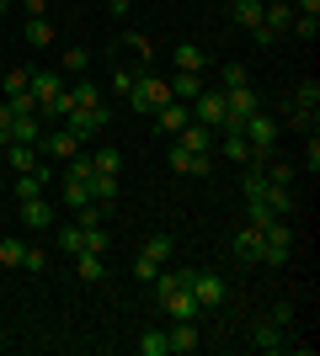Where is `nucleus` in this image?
<instances>
[{"label": "nucleus", "mask_w": 320, "mask_h": 356, "mask_svg": "<svg viewBox=\"0 0 320 356\" xmlns=\"http://www.w3.org/2000/svg\"><path fill=\"white\" fill-rule=\"evenodd\" d=\"M229 16H235V22H241L245 32H251V27H261V0H229Z\"/></svg>", "instance_id": "27"}, {"label": "nucleus", "mask_w": 320, "mask_h": 356, "mask_svg": "<svg viewBox=\"0 0 320 356\" xmlns=\"http://www.w3.org/2000/svg\"><path fill=\"white\" fill-rule=\"evenodd\" d=\"M6 11H11V0H0V16H6Z\"/></svg>", "instance_id": "51"}, {"label": "nucleus", "mask_w": 320, "mask_h": 356, "mask_svg": "<svg viewBox=\"0 0 320 356\" xmlns=\"http://www.w3.org/2000/svg\"><path fill=\"white\" fill-rule=\"evenodd\" d=\"M192 298H198V309H224V277L208 266H192Z\"/></svg>", "instance_id": "6"}, {"label": "nucleus", "mask_w": 320, "mask_h": 356, "mask_svg": "<svg viewBox=\"0 0 320 356\" xmlns=\"http://www.w3.org/2000/svg\"><path fill=\"white\" fill-rule=\"evenodd\" d=\"M267 319H273V325H283V330H289V325H294V303H273V314H267Z\"/></svg>", "instance_id": "46"}, {"label": "nucleus", "mask_w": 320, "mask_h": 356, "mask_svg": "<svg viewBox=\"0 0 320 356\" xmlns=\"http://www.w3.org/2000/svg\"><path fill=\"white\" fill-rule=\"evenodd\" d=\"M107 6H112V16H123L128 6H134V0H107Z\"/></svg>", "instance_id": "50"}, {"label": "nucleus", "mask_w": 320, "mask_h": 356, "mask_svg": "<svg viewBox=\"0 0 320 356\" xmlns=\"http://www.w3.org/2000/svg\"><path fill=\"white\" fill-rule=\"evenodd\" d=\"M70 102L75 106H102V86H96V80H75V86H70Z\"/></svg>", "instance_id": "31"}, {"label": "nucleus", "mask_w": 320, "mask_h": 356, "mask_svg": "<svg viewBox=\"0 0 320 356\" xmlns=\"http://www.w3.org/2000/svg\"><path fill=\"white\" fill-rule=\"evenodd\" d=\"M192 122H203V128H224V90H203L198 102H192Z\"/></svg>", "instance_id": "9"}, {"label": "nucleus", "mask_w": 320, "mask_h": 356, "mask_svg": "<svg viewBox=\"0 0 320 356\" xmlns=\"http://www.w3.org/2000/svg\"><path fill=\"white\" fill-rule=\"evenodd\" d=\"M294 112H305V118L320 112V80H305V86L294 90Z\"/></svg>", "instance_id": "26"}, {"label": "nucleus", "mask_w": 320, "mask_h": 356, "mask_svg": "<svg viewBox=\"0 0 320 356\" xmlns=\"http://www.w3.org/2000/svg\"><path fill=\"white\" fill-rule=\"evenodd\" d=\"M22 266H27V271H38V277H43V271L54 266V261H48V250H38V245H27V255H22Z\"/></svg>", "instance_id": "39"}, {"label": "nucleus", "mask_w": 320, "mask_h": 356, "mask_svg": "<svg viewBox=\"0 0 320 356\" xmlns=\"http://www.w3.org/2000/svg\"><path fill=\"white\" fill-rule=\"evenodd\" d=\"M43 160V154H38V144H6V165H11V170H32V165Z\"/></svg>", "instance_id": "25"}, {"label": "nucleus", "mask_w": 320, "mask_h": 356, "mask_svg": "<svg viewBox=\"0 0 320 356\" xmlns=\"http://www.w3.org/2000/svg\"><path fill=\"white\" fill-rule=\"evenodd\" d=\"M294 176H299L294 165H273V170H267V181H277V186H294Z\"/></svg>", "instance_id": "45"}, {"label": "nucleus", "mask_w": 320, "mask_h": 356, "mask_svg": "<svg viewBox=\"0 0 320 356\" xmlns=\"http://www.w3.org/2000/svg\"><path fill=\"white\" fill-rule=\"evenodd\" d=\"M305 165L320 170V134H305Z\"/></svg>", "instance_id": "42"}, {"label": "nucleus", "mask_w": 320, "mask_h": 356, "mask_svg": "<svg viewBox=\"0 0 320 356\" xmlns=\"http://www.w3.org/2000/svg\"><path fill=\"white\" fill-rule=\"evenodd\" d=\"M155 271H160V266H155V261H144V255H134V282H155Z\"/></svg>", "instance_id": "43"}, {"label": "nucleus", "mask_w": 320, "mask_h": 356, "mask_svg": "<svg viewBox=\"0 0 320 356\" xmlns=\"http://www.w3.org/2000/svg\"><path fill=\"white\" fill-rule=\"evenodd\" d=\"M48 181H54V165H43V160H38L32 170H22V176L11 181V192L22 197V202H27V197H43V192H48Z\"/></svg>", "instance_id": "10"}, {"label": "nucleus", "mask_w": 320, "mask_h": 356, "mask_svg": "<svg viewBox=\"0 0 320 356\" xmlns=\"http://www.w3.org/2000/svg\"><path fill=\"white\" fill-rule=\"evenodd\" d=\"M219 138H224V160H235V165H251V160H257V154H251V144H245V134H241V128H224Z\"/></svg>", "instance_id": "21"}, {"label": "nucleus", "mask_w": 320, "mask_h": 356, "mask_svg": "<svg viewBox=\"0 0 320 356\" xmlns=\"http://www.w3.org/2000/svg\"><path fill=\"white\" fill-rule=\"evenodd\" d=\"M86 186H91V202H102V208L118 202V176H91Z\"/></svg>", "instance_id": "28"}, {"label": "nucleus", "mask_w": 320, "mask_h": 356, "mask_svg": "<svg viewBox=\"0 0 320 356\" xmlns=\"http://www.w3.org/2000/svg\"><path fill=\"white\" fill-rule=\"evenodd\" d=\"M166 346H171V356H192L203 346V335H198V319H171V330H166Z\"/></svg>", "instance_id": "8"}, {"label": "nucleus", "mask_w": 320, "mask_h": 356, "mask_svg": "<svg viewBox=\"0 0 320 356\" xmlns=\"http://www.w3.org/2000/svg\"><path fill=\"white\" fill-rule=\"evenodd\" d=\"M171 59H176V70H187V74H203L208 54H203L198 43H176V54H171Z\"/></svg>", "instance_id": "24"}, {"label": "nucleus", "mask_w": 320, "mask_h": 356, "mask_svg": "<svg viewBox=\"0 0 320 356\" xmlns=\"http://www.w3.org/2000/svg\"><path fill=\"white\" fill-rule=\"evenodd\" d=\"M22 223H27V229H48V223H54V202H48V197H27V202H22Z\"/></svg>", "instance_id": "19"}, {"label": "nucleus", "mask_w": 320, "mask_h": 356, "mask_svg": "<svg viewBox=\"0 0 320 356\" xmlns=\"http://www.w3.org/2000/svg\"><path fill=\"white\" fill-rule=\"evenodd\" d=\"M277 218V213H267V208H261V202H251V223H257V229H267V223H273Z\"/></svg>", "instance_id": "48"}, {"label": "nucleus", "mask_w": 320, "mask_h": 356, "mask_svg": "<svg viewBox=\"0 0 320 356\" xmlns=\"http://www.w3.org/2000/svg\"><path fill=\"white\" fill-rule=\"evenodd\" d=\"M139 356H171L166 330H144V335H139Z\"/></svg>", "instance_id": "32"}, {"label": "nucleus", "mask_w": 320, "mask_h": 356, "mask_svg": "<svg viewBox=\"0 0 320 356\" xmlns=\"http://www.w3.org/2000/svg\"><path fill=\"white\" fill-rule=\"evenodd\" d=\"M257 106H261V96H257L251 86H235V90H224V128H241V122L251 118ZM224 128H219V134H224Z\"/></svg>", "instance_id": "7"}, {"label": "nucleus", "mask_w": 320, "mask_h": 356, "mask_svg": "<svg viewBox=\"0 0 320 356\" xmlns=\"http://www.w3.org/2000/svg\"><path fill=\"white\" fill-rule=\"evenodd\" d=\"M59 250L64 255H80V250H86V223H64V229H59Z\"/></svg>", "instance_id": "29"}, {"label": "nucleus", "mask_w": 320, "mask_h": 356, "mask_svg": "<svg viewBox=\"0 0 320 356\" xmlns=\"http://www.w3.org/2000/svg\"><path fill=\"white\" fill-rule=\"evenodd\" d=\"M245 86V64H224V90Z\"/></svg>", "instance_id": "47"}, {"label": "nucleus", "mask_w": 320, "mask_h": 356, "mask_svg": "<svg viewBox=\"0 0 320 356\" xmlns=\"http://www.w3.org/2000/svg\"><path fill=\"white\" fill-rule=\"evenodd\" d=\"M294 16H299V11H294L289 0H261V27L273 32V38H283V32L294 27Z\"/></svg>", "instance_id": "11"}, {"label": "nucleus", "mask_w": 320, "mask_h": 356, "mask_svg": "<svg viewBox=\"0 0 320 356\" xmlns=\"http://www.w3.org/2000/svg\"><path fill=\"white\" fill-rule=\"evenodd\" d=\"M171 170H182V176H208V170H213V154H192V149L171 144Z\"/></svg>", "instance_id": "12"}, {"label": "nucleus", "mask_w": 320, "mask_h": 356, "mask_svg": "<svg viewBox=\"0 0 320 356\" xmlns=\"http://www.w3.org/2000/svg\"><path fill=\"white\" fill-rule=\"evenodd\" d=\"M91 170H96V176H118V170H123V149L96 144V149H91Z\"/></svg>", "instance_id": "20"}, {"label": "nucleus", "mask_w": 320, "mask_h": 356, "mask_svg": "<svg viewBox=\"0 0 320 356\" xmlns=\"http://www.w3.org/2000/svg\"><path fill=\"white\" fill-rule=\"evenodd\" d=\"M22 6H27V16H43L48 11V0H22Z\"/></svg>", "instance_id": "49"}, {"label": "nucleus", "mask_w": 320, "mask_h": 356, "mask_svg": "<svg viewBox=\"0 0 320 356\" xmlns=\"http://www.w3.org/2000/svg\"><path fill=\"white\" fill-rule=\"evenodd\" d=\"M16 144H38V138H43V118H16Z\"/></svg>", "instance_id": "33"}, {"label": "nucleus", "mask_w": 320, "mask_h": 356, "mask_svg": "<svg viewBox=\"0 0 320 356\" xmlns=\"http://www.w3.org/2000/svg\"><path fill=\"white\" fill-rule=\"evenodd\" d=\"M22 255H27V245H22V239H0V266H22Z\"/></svg>", "instance_id": "36"}, {"label": "nucleus", "mask_w": 320, "mask_h": 356, "mask_svg": "<svg viewBox=\"0 0 320 356\" xmlns=\"http://www.w3.org/2000/svg\"><path fill=\"white\" fill-rule=\"evenodd\" d=\"M86 64H91L86 48H64V70H70V74H86Z\"/></svg>", "instance_id": "40"}, {"label": "nucleus", "mask_w": 320, "mask_h": 356, "mask_svg": "<svg viewBox=\"0 0 320 356\" xmlns=\"http://www.w3.org/2000/svg\"><path fill=\"white\" fill-rule=\"evenodd\" d=\"M241 134H245V144H251V154H257V160L267 165V154H273V144H277V122H273V118H267V112L257 106V112H251V118L241 122Z\"/></svg>", "instance_id": "2"}, {"label": "nucleus", "mask_w": 320, "mask_h": 356, "mask_svg": "<svg viewBox=\"0 0 320 356\" xmlns=\"http://www.w3.org/2000/svg\"><path fill=\"white\" fill-rule=\"evenodd\" d=\"M75 271H80V282H102V277H107V261L86 250V255H75Z\"/></svg>", "instance_id": "30"}, {"label": "nucleus", "mask_w": 320, "mask_h": 356, "mask_svg": "<svg viewBox=\"0 0 320 356\" xmlns=\"http://www.w3.org/2000/svg\"><path fill=\"white\" fill-rule=\"evenodd\" d=\"M289 255H294V229H289V218H273L261 229V261H267V266H283Z\"/></svg>", "instance_id": "5"}, {"label": "nucleus", "mask_w": 320, "mask_h": 356, "mask_svg": "<svg viewBox=\"0 0 320 356\" xmlns=\"http://www.w3.org/2000/svg\"><path fill=\"white\" fill-rule=\"evenodd\" d=\"M27 80H32V70H6V74H0V86H6V96H16V90H27Z\"/></svg>", "instance_id": "38"}, {"label": "nucleus", "mask_w": 320, "mask_h": 356, "mask_svg": "<svg viewBox=\"0 0 320 356\" xmlns=\"http://www.w3.org/2000/svg\"><path fill=\"white\" fill-rule=\"evenodd\" d=\"M155 122H160L155 134H171V138H176V134L187 128V122H192V106H187V102H166L160 112H155Z\"/></svg>", "instance_id": "13"}, {"label": "nucleus", "mask_w": 320, "mask_h": 356, "mask_svg": "<svg viewBox=\"0 0 320 356\" xmlns=\"http://www.w3.org/2000/svg\"><path fill=\"white\" fill-rule=\"evenodd\" d=\"M166 102H171V86L160 80V74H134V86H128V106H134V118H155Z\"/></svg>", "instance_id": "1"}, {"label": "nucleus", "mask_w": 320, "mask_h": 356, "mask_svg": "<svg viewBox=\"0 0 320 356\" xmlns=\"http://www.w3.org/2000/svg\"><path fill=\"white\" fill-rule=\"evenodd\" d=\"M257 202H261L267 213H277V218H289V213H294V186H277V181H267Z\"/></svg>", "instance_id": "17"}, {"label": "nucleus", "mask_w": 320, "mask_h": 356, "mask_svg": "<svg viewBox=\"0 0 320 356\" xmlns=\"http://www.w3.org/2000/svg\"><path fill=\"white\" fill-rule=\"evenodd\" d=\"M235 255H241V261H261V229L257 223H245L241 234H235Z\"/></svg>", "instance_id": "23"}, {"label": "nucleus", "mask_w": 320, "mask_h": 356, "mask_svg": "<svg viewBox=\"0 0 320 356\" xmlns=\"http://www.w3.org/2000/svg\"><path fill=\"white\" fill-rule=\"evenodd\" d=\"M294 38H299V43H315V38H320V16H294Z\"/></svg>", "instance_id": "35"}, {"label": "nucleus", "mask_w": 320, "mask_h": 356, "mask_svg": "<svg viewBox=\"0 0 320 356\" xmlns=\"http://www.w3.org/2000/svg\"><path fill=\"white\" fill-rule=\"evenodd\" d=\"M128 86H134V70H128V64H123V70H112V90H118V96H128Z\"/></svg>", "instance_id": "44"}, {"label": "nucleus", "mask_w": 320, "mask_h": 356, "mask_svg": "<svg viewBox=\"0 0 320 356\" xmlns=\"http://www.w3.org/2000/svg\"><path fill=\"white\" fill-rule=\"evenodd\" d=\"M22 38H27L32 48H54V22H48V16H27Z\"/></svg>", "instance_id": "22"}, {"label": "nucleus", "mask_w": 320, "mask_h": 356, "mask_svg": "<svg viewBox=\"0 0 320 356\" xmlns=\"http://www.w3.org/2000/svg\"><path fill=\"white\" fill-rule=\"evenodd\" d=\"M107 122H112V112H107V102H102V106H75V112H70L59 128H70L80 144H96V134H102Z\"/></svg>", "instance_id": "3"}, {"label": "nucleus", "mask_w": 320, "mask_h": 356, "mask_svg": "<svg viewBox=\"0 0 320 356\" xmlns=\"http://www.w3.org/2000/svg\"><path fill=\"white\" fill-rule=\"evenodd\" d=\"M0 197H6V176H0Z\"/></svg>", "instance_id": "52"}, {"label": "nucleus", "mask_w": 320, "mask_h": 356, "mask_svg": "<svg viewBox=\"0 0 320 356\" xmlns=\"http://www.w3.org/2000/svg\"><path fill=\"white\" fill-rule=\"evenodd\" d=\"M251 346H257V351H289V330L273 325V319H261V325L251 330Z\"/></svg>", "instance_id": "16"}, {"label": "nucleus", "mask_w": 320, "mask_h": 356, "mask_svg": "<svg viewBox=\"0 0 320 356\" xmlns=\"http://www.w3.org/2000/svg\"><path fill=\"white\" fill-rule=\"evenodd\" d=\"M139 255H144V261H155V266H166L171 255H176V239H171L166 229H160V234H150L144 245H139Z\"/></svg>", "instance_id": "18"}, {"label": "nucleus", "mask_w": 320, "mask_h": 356, "mask_svg": "<svg viewBox=\"0 0 320 356\" xmlns=\"http://www.w3.org/2000/svg\"><path fill=\"white\" fill-rule=\"evenodd\" d=\"M80 149H86V144H80L70 128H43V138H38V154H43L48 165H70Z\"/></svg>", "instance_id": "4"}, {"label": "nucleus", "mask_w": 320, "mask_h": 356, "mask_svg": "<svg viewBox=\"0 0 320 356\" xmlns=\"http://www.w3.org/2000/svg\"><path fill=\"white\" fill-rule=\"evenodd\" d=\"M11 134H16V112H11L6 102H0V149L11 144Z\"/></svg>", "instance_id": "41"}, {"label": "nucleus", "mask_w": 320, "mask_h": 356, "mask_svg": "<svg viewBox=\"0 0 320 356\" xmlns=\"http://www.w3.org/2000/svg\"><path fill=\"white\" fill-rule=\"evenodd\" d=\"M166 86H171V102H187V106H192L203 90H208V86H203V74H187V70H176Z\"/></svg>", "instance_id": "15"}, {"label": "nucleus", "mask_w": 320, "mask_h": 356, "mask_svg": "<svg viewBox=\"0 0 320 356\" xmlns=\"http://www.w3.org/2000/svg\"><path fill=\"white\" fill-rule=\"evenodd\" d=\"M86 202H91V186H86V181H70V176H64V208H86Z\"/></svg>", "instance_id": "34"}, {"label": "nucleus", "mask_w": 320, "mask_h": 356, "mask_svg": "<svg viewBox=\"0 0 320 356\" xmlns=\"http://www.w3.org/2000/svg\"><path fill=\"white\" fill-rule=\"evenodd\" d=\"M176 144H182V149H192V154H213L219 134H213V128H203V122H187L182 134H176Z\"/></svg>", "instance_id": "14"}, {"label": "nucleus", "mask_w": 320, "mask_h": 356, "mask_svg": "<svg viewBox=\"0 0 320 356\" xmlns=\"http://www.w3.org/2000/svg\"><path fill=\"white\" fill-rule=\"evenodd\" d=\"M6 106H11L16 118H38V102H32V90H16V96H6Z\"/></svg>", "instance_id": "37"}]
</instances>
